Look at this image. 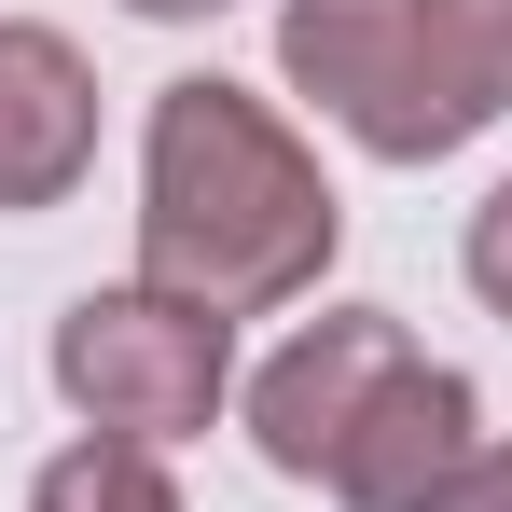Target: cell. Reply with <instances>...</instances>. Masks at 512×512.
Masks as SVG:
<instances>
[{"instance_id":"cell-7","label":"cell","mask_w":512,"mask_h":512,"mask_svg":"<svg viewBox=\"0 0 512 512\" xmlns=\"http://www.w3.org/2000/svg\"><path fill=\"white\" fill-rule=\"evenodd\" d=\"M28 512H180V485H167V457H153V443H111V429H84L70 457H42Z\"/></svg>"},{"instance_id":"cell-4","label":"cell","mask_w":512,"mask_h":512,"mask_svg":"<svg viewBox=\"0 0 512 512\" xmlns=\"http://www.w3.org/2000/svg\"><path fill=\"white\" fill-rule=\"evenodd\" d=\"M416 360H429V346L402 333L388 305H319V319H305V333L250 374V443H263V471L333 485V457L360 443V416H374Z\"/></svg>"},{"instance_id":"cell-1","label":"cell","mask_w":512,"mask_h":512,"mask_svg":"<svg viewBox=\"0 0 512 512\" xmlns=\"http://www.w3.org/2000/svg\"><path fill=\"white\" fill-rule=\"evenodd\" d=\"M333 250H346V194L319 180L277 97L222 70L153 84V125H139V277L153 291L208 319H263V305H305Z\"/></svg>"},{"instance_id":"cell-8","label":"cell","mask_w":512,"mask_h":512,"mask_svg":"<svg viewBox=\"0 0 512 512\" xmlns=\"http://www.w3.org/2000/svg\"><path fill=\"white\" fill-rule=\"evenodd\" d=\"M416 28H429V56H443V84L499 125L512 111V0H416Z\"/></svg>"},{"instance_id":"cell-2","label":"cell","mask_w":512,"mask_h":512,"mask_svg":"<svg viewBox=\"0 0 512 512\" xmlns=\"http://www.w3.org/2000/svg\"><path fill=\"white\" fill-rule=\"evenodd\" d=\"M56 402L111 443H194V429L236 402V319H208V305H180L153 277H111V291H70L56 305Z\"/></svg>"},{"instance_id":"cell-11","label":"cell","mask_w":512,"mask_h":512,"mask_svg":"<svg viewBox=\"0 0 512 512\" xmlns=\"http://www.w3.org/2000/svg\"><path fill=\"white\" fill-rule=\"evenodd\" d=\"M139 28H208V14H236V0H125Z\"/></svg>"},{"instance_id":"cell-9","label":"cell","mask_w":512,"mask_h":512,"mask_svg":"<svg viewBox=\"0 0 512 512\" xmlns=\"http://www.w3.org/2000/svg\"><path fill=\"white\" fill-rule=\"evenodd\" d=\"M457 263H471V291H485V319H512V180L471 208V236H457Z\"/></svg>"},{"instance_id":"cell-10","label":"cell","mask_w":512,"mask_h":512,"mask_svg":"<svg viewBox=\"0 0 512 512\" xmlns=\"http://www.w3.org/2000/svg\"><path fill=\"white\" fill-rule=\"evenodd\" d=\"M429 512H512V443H499V429L471 443V471H457V485H443Z\"/></svg>"},{"instance_id":"cell-3","label":"cell","mask_w":512,"mask_h":512,"mask_svg":"<svg viewBox=\"0 0 512 512\" xmlns=\"http://www.w3.org/2000/svg\"><path fill=\"white\" fill-rule=\"evenodd\" d=\"M277 84L319 97V125L360 139L374 167H443L485 139V111L443 84L416 0H291L277 14Z\"/></svg>"},{"instance_id":"cell-6","label":"cell","mask_w":512,"mask_h":512,"mask_svg":"<svg viewBox=\"0 0 512 512\" xmlns=\"http://www.w3.org/2000/svg\"><path fill=\"white\" fill-rule=\"evenodd\" d=\"M471 443H485L471 374H457V360H416V374L360 416V443L333 457V485H319V499H333V512H429L457 471H471Z\"/></svg>"},{"instance_id":"cell-5","label":"cell","mask_w":512,"mask_h":512,"mask_svg":"<svg viewBox=\"0 0 512 512\" xmlns=\"http://www.w3.org/2000/svg\"><path fill=\"white\" fill-rule=\"evenodd\" d=\"M97 167V70L70 28L42 14H0V222H42L70 208Z\"/></svg>"}]
</instances>
